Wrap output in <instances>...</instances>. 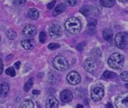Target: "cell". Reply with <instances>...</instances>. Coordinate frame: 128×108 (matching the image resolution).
Masks as SVG:
<instances>
[{"label":"cell","mask_w":128,"mask_h":108,"mask_svg":"<svg viewBox=\"0 0 128 108\" xmlns=\"http://www.w3.org/2000/svg\"><path fill=\"white\" fill-rule=\"evenodd\" d=\"M76 107H77V108H79V107H80V108H83L84 106H81V105H78Z\"/></svg>","instance_id":"obj_37"},{"label":"cell","mask_w":128,"mask_h":108,"mask_svg":"<svg viewBox=\"0 0 128 108\" xmlns=\"http://www.w3.org/2000/svg\"><path fill=\"white\" fill-rule=\"evenodd\" d=\"M120 77H121V79H122V80H124V81H127V80H128V72H126H126H122V74H121Z\"/></svg>","instance_id":"obj_28"},{"label":"cell","mask_w":128,"mask_h":108,"mask_svg":"<svg viewBox=\"0 0 128 108\" xmlns=\"http://www.w3.org/2000/svg\"><path fill=\"white\" fill-rule=\"evenodd\" d=\"M6 75H9L10 76H12V77L16 76V71L14 69V67H9V68L6 69Z\"/></svg>","instance_id":"obj_24"},{"label":"cell","mask_w":128,"mask_h":108,"mask_svg":"<svg viewBox=\"0 0 128 108\" xmlns=\"http://www.w3.org/2000/svg\"><path fill=\"white\" fill-rule=\"evenodd\" d=\"M60 99L63 102H69L73 99V94L70 90H63L60 93Z\"/></svg>","instance_id":"obj_11"},{"label":"cell","mask_w":128,"mask_h":108,"mask_svg":"<svg viewBox=\"0 0 128 108\" xmlns=\"http://www.w3.org/2000/svg\"><path fill=\"white\" fill-rule=\"evenodd\" d=\"M103 37H104V39H105L106 42H112V40H113V32L109 29H106L103 31Z\"/></svg>","instance_id":"obj_16"},{"label":"cell","mask_w":128,"mask_h":108,"mask_svg":"<svg viewBox=\"0 0 128 108\" xmlns=\"http://www.w3.org/2000/svg\"><path fill=\"white\" fill-rule=\"evenodd\" d=\"M21 46L26 50L32 49L34 46V41L32 39H25L21 42Z\"/></svg>","instance_id":"obj_14"},{"label":"cell","mask_w":128,"mask_h":108,"mask_svg":"<svg viewBox=\"0 0 128 108\" xmlns=\"http://www.w3.org/2000/svg\"><path fill=\"white\" fill-rule=\"evenodd\" d=\"M66 2L68 3L70 6H75L77 3V0H66Z\"/></svg>","instance_id":"obj_30"},{"label":"cell","mask_w":128,"mask_h":108,"mask_svg":"<svg viewBox=\"0 0 128 108\" xmlns=\"http://www.w3.org/2000/svg\"><path fill=\"white\" fill-rule=\"evenodd\" d=\"M20 107L21 108H33L34 107V103H33L32 100L26 99L21 103Z\"/></svg>","instance_id":"obj_19"},{"label":"cell","mask_w":128,"mask_h":108,"mask_svg":"<svg viewBox=\"0 0 128 108\" xmlns=\"http://www.w3.org/2000/svg\"><path fill=\"white\" fill-rule=\"evenodd\" d=\"M32 93L33 94H39L40 93V91H38V90H33L32 91Z\"/></svg>","instance_id":"obj_34"},{"label":"cell","mask_w":128,"mask_h":108,"mask_svg":"<svg viewBox=\"0 0 128 108\" xmlns=\"http://www.w3.org/2000/svg\"><path fill=\"white\" fill-rule=\"evenodd\" d=\"M116 76L117 75L115 73H114L112 72H109V71H106V72L103 73L102 78L103 79H112V78H115Z\"/></svg>","instance_id":"obj_20"},{"label":"cell","mask_w":128,"mask_h":108,"mask_svg":"<svg viewBox=\"0 0 128 108\" xmlns=\"http://www.w3.org/2000/svg\"><path fill=\"white\" fill-rule=\"evenodd\" d=\"M54 5H55V1H52L47 4V8H48V9H52L54 7Z\"/></svg>","instance_id":"obj_31"},{"label":"cell","mask_w":128,"mask_h":108,"mask_svg":"<svg viewBox=\"0 0 128 108\" xmlns=\"http://www.w3.org/2000/svg\"><path fill=\"white\" fill-rule=\"evenodd\" d=\"M115 105L118 108L128 107V93L125 92L121 93L115 99Z\"/></svg>","instance_id":"obj_5"},{"label":"cell","mask_w":128,"mask_h":108,"mask_svg":"<svg viewBox=\"0 0 128 108\" xmlns=\"http://www.w3.org/2000/svg\"><path fill=\"white\" fill-rule=\"evenodd\" d=\"M84 68L88 72H93L96 69V63L93 59L91 58L87 59L84 61Z\"/></svg>","instance_id":"obj_9"},{"label":"cell","mask_w":128,"mask_h":108,"mask_svg":"<svg viewBox=\"0 0 128 108\" xmlns=\"http://www.w3.org/2000/svg\"><path fill=\"white\" fill-rule=\"evenodd\" d=\"M124 63H125V58L119 53H114L108 59V64L114 69L122 68Z\"/></svg>","instance_id":"obj_2"},{"label":"cell","mask_w":128,"mask_h":108,"mask_svg":"<svg viewBox=\"0 0 128 108\" xmlns=\"http://www.w3.org/2000/svg\"><path fill=\"white\" fill-rule=\"evenodd\" d=\"M96 25V21L95 19H90L88 21V26L89 28H94Z\"/></svg>","instance_id":"obj_27"},{"label":"cell","mask_w":128,"mask_h":108,"mask_svg":"<svg viewBox=\"0 0 128 108\" xmlns=\"http://www.w3.org/2000/svg\"><path fill=\"white\" fill-rule=\"evenodd\" d=\"M49 33L50 35L52 38H59L62 34V29L57 24H54L49 29Z\"/></svg>","instance_id":"obj_8"},{"label":"cell","mask_w":128,"mask_h":108,"mask_svg":"<svg viewBox=\"0 0 128 108\" xmlns=\"http://www.w3.org/2000/svg\"><path fill=\"white\" fill-rule=\"evenodd\" d=\"M3 72V62H2V60L0 59V75Z\"/></svg>","instance_id":"obj_32"},{"label":"cell","mask_w":128,"mask_h":108,"mask_svg":"<svg viewBox=\"0 0 128 108\" xmlns=\"http://www.w3.org/2000/svg\"><path fill=\"white\" fill-rule=\"evenodd\" d=\"M36 27L32 25H28L24 27V29L23 30V34L24 36L25 37H33L36 34Z\"/></svg>","instance_id":"obj_10"},{"label":"cell","mask_w":128,"mask_h":108,"mask_svg":"<svg viewBox=\"0 0 128 108\" xmlns=\"http://www.w3.org/2000/svg\"><path fill=\"white\" fill-rule=\"evenodd\" d=\"M16 33L15 31H12V30H8L6 32V37L10 39V40H14L16 38Z\"/></svg>","instance_id":"obj_22"},{"label":"cell","mask_w":128,"mask_h":108,"mask_svg":"<svg viewBox=\"0 0 128 108\" xmlns=\"http://www.w3.org/2000/svg\"><path fill=\"white\" fill-rule=\"evenodd\" d=\"M15 67H16V68H17L19 69L20 68V61H17L16 63H15Z\"/></svg>","instance_id":"obj_33"},{"label":"cell","mask_w":128,"mask_h":108,"mask_svg":"<svg viewBox=\"0 0 128 108\" xmlns=\"http://www.w3.org/2000/svg\"><path fill=\"white\" fill-rule=\"evenodd\" d=\"M26 3V0H14V5L17 8H21L24 6Z\"/></svg>","instance_id":"obj_23"},{"label":"cell","mask_w":128,"mask_h":108,"mask_svg":"<svg viewBox=\"0 0 128 108\" xmlns=\"http://www.w3.org/2000/svg\"><path fill=\"white\" fill-rule=\"evenodd\" d=\"M59 44H57V43H50L49 46H48V48L50 50H56L59 48Z\"/></svg>","instance_id":"obj_26"},{"label":"cell","mask_w":128,"mask_h":108,"mask_svg":"<svg viewBox=\"0 0 128 108\" xmlns=\"http://www.w3.org/2000/svg\"><path fill=\"white\" fill-rule=\"evenodd\" d=\"M39 40H40V42H41L42 43H45L46 42V33L44 31H42L41 33H40Z\"/></svg>","instance_id":"obj_25"},{"label":"cell","mask_w":128,"mask_h":108,"mask_svg":"<svg viewBox=\"0 0 128 108\" xmlns=\"http://www.w3.org/2000/svg\"><path fill=\"white\" fill-rule=\"evenodd\" d=\"M67 81L72 85H78L81 80V77H80V74L76 72V71H73V72H70L68 73V75L66 76Z\"/></svg>","instance_id":"obj_7"},{"label":"cell","mask_w":128,"mask_h":108,"mask_svg":"<svg viewBox=\"0 0 128 108\" xmlns=\"http://www.w3.org/2000/svg\"><path fill=\"white\" fill-rule=\"evenodd\" d=\"M46 108H57L58 106V101L55 97H50L46 102Z\"/></svg>","instance_id":"obj_12"},{"label":"cell","mask_w":128,"mask_h":108,"mask_svg":"<svg viewBox=\"0 0 128 108\" xmlns=\"http://www.w3.org/2000/svg\"><path fill=\"white\" fill-rule=\"evenodd\" d=\"M28 16L32 20H36L39 16V12L36 8H31L28 12Z\"/></svg>","instance_id":"obj_17"},{"label":"cell","mask_w":128,"mask_h":108,"mask_svg":"<svg viewBox=\"0 0 128 108\" xmlns=\"http://www.w3.org/2000/svg\"><path fill=\"white\" fill-rule=\"evenodd\" d=\"M80 12H81L84 15H88L89 12V9L88 8V7H84L83 8L80 9Z\"/></svg>","instance_id":"obj_29"},{"label":"cell","mask_w":128,"mask_h":108,"mask_svg":"<svg viewBox=\"0 0 128 108\" xmlns=\"http://www.w3.org/2000/svg\"><path fill=\"white\" fill-rule=\"evenodd\" d=\"M53 65L54 67V68H56L58 71H65L68 68L69 64L67 60L66 59L65 57H63L62 55L56 56L53 60Z\"/></svg>","instance_id":"obj_3"},{"label":"cell","mask_w":128,"mask_h":108,"mask_svg":"<svg viewBox=\"0 0 128 108\" xmlns=\"http://www.w3.org/2000/svg\"><path fill=\"white\" fill-rule=\"evenodd\" d=\"M104 94H105V91H104L103 87L102 86H96L92 89L91 92V97L94 102H98V101L102 100Z\"/></svg>","instance_id":"obj_6"},{"label":"cell","mask_w":128,"mask_h":108,"mask_svg":"<svg viewBox=\"0 0 128 108\" xmlns=\"http://www.w3.org/2000/svg\"><path fill=\"white\" fill-rule=\"evenodd\" d=\"M120 2H122V3H126L127 2V0H119Z\"/></svg>","instance_id":"obj_36"},{"label":"cell","mask_w":128,"mask_h":108,"mask_svg":"<svg viewBox=\"0 0 128 108\" xmlns=\"http://www.w3.org/2000/svg\"><path fill=\"white\" fill-rule=\"evenodd\" d=\"M10 87L8 83H2L0 85V96L2 97H6L9 93Z\"/></svg>","instance_id":"obj_13"},{"label":"cell","mask_w":128,"mask_h":108,"mask_svg":"<svg viewBox=\"0 0 128 108\" xmlns=\"http://www.w3.org/2000/svg\"><path fill=\"white\" fill-rule=\"evenodd\" d=\"M127 41H128V35L127 33L125 32L118 33L115 36V38H114L115 45L119 49H125L127 46Z\"/></svg>","instance_id":"obj_4"},{"label":"cell","mask_w":128,"mask_h":108,"mask_svg":"<svg viewBox=\"0 0 128 108\" xmlns=\"http://www.w3.org/2000/svg\"><path fill=\"white\" fill-rule=\"evenodd\" d=\"M65 29L67 32L72 34L79 33L81 30V22L76 17H70L65 22Z\"/></svg>","instance_id":"obj_1"},{"label":"cell","mask_w":128,"mask_h":108,"mask_svg":"<svg viewBox=\"0 0 128 108\" xmlns=\"http://www.w3.org/2000/svg\"><path fill=\"white\" fill-rule=\"evenodd\" d=\"M106 107L107 108H112L113 106H112V104H111V103H108L107 105H106Z\"/></svg>","instance_id":"obj_35"},{"label":"cell","mask_w":128,"mask_h":108,"mask_svg":"<svg viewBox=\"0 0 128 108\" xmlns=\"http://www.w3.org/2000/svg\"><path fill=\"white\" fill-rule=\"evenodd\" d=\"M100 3L105 8H112L115 4V0H100Z\"/></svg>","instance_id":"obj_18"},{"label":"cell","mask_w":128,"mask_h":108,"mask_svg":"<svg viewBox=\"0 0 128 108\" xmlns=\"http://www.w3.org/2000/svg\"><path fill=\"white\" fill-rule=\"evenodd\" d=\"M66 10V5L63 4V3H61V4L58 5L57 7H55V8L54 9L53 11V16H56L59 14H61L64 11Z\"/></svg>","instance_id":"obj_15"},{"label":"cell","mask_w":128,"mask_h":108,"mask_svg":"<svg viewBox=\"0 0 128 108\" xmlns=\"http://www.w3.org/2000/svg\"><path fill=\"white\" fill-rule=\"evenodd\" d=\"M32 85H33V78H30L28 81L25 83L24 86V91H26V92H28V91L31 89Z\"/></svg>","instance_id":"obj_21"}]
</instances>
